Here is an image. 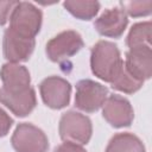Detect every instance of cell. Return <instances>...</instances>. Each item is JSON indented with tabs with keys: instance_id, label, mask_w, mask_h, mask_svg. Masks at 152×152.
Listing matches in <instances>:
<instances>
[{
	"instance_id": "6da1fadb",
	"label": "cell",
	"mask_w": 152,
	"mask_h": 152,
	"mask_svg": "<svg viewBox=\"0 0 152 152\" xmlns=\"http://www.w3.org/2000/svg\"><path fill=\"white\" fill-rule=\"evenodd\" d=\"M122 62L120 51L113 42L99 40L90 51L91 72L104 82H112Z\"/></svg>"
},
{
	"instance_id": "2e32d148",
	"label": "cell",
	"mask_w": 152,
	"mask_h": 152,
	"mask_svg": "<svg viewBox=\"0 0 152 152\" xmlns=\"http://www.w3.org/2000/svg\"><path fill=\"white\" fill-rule=\"evenodd\" d=\"M126 44L131 49L151 48V21H142L134 24L126 38Z\"/></svg>"
},
{
	"instance_id": "30bf717a",
	"label": "cell",
	"mask_w": 152,
	"mask_h": 152,
	"mask_svg": "<svg viewBox=\"0 0 152 152\" xmlns=\"http://www.w3.org/2000/svg\"><path fill=\"white\" fill-rule=\"evenodd\" d=\"M128 25V17L121 7L106 10L94 23V27L103 37L120 38Z\"/></svg>"
},
{
	"instance_id": "e0dca14e",
	"label": "cell",
	"mask_w": 152,
	"mask_h": 152,
	"mask_svg": "<svg viewBox=\"0 0 152 152\" xmlns=\"http://www.w3.org/2000/svg\"><path fill=\"white\" fill-rule=\"evenodd\" d=\"M142 84H144L142 81H140L139 78L133 76L127 70L124 62H122V65H121L120 70L118 71V74L115 75V77L110 82V86H112L113 89H115L118 91H122L125 94L137 93L142 87Z\"/></svg>"
},
{
	"instance_id": "ba28073f",
	"label": "cell",
	"mask_w": 152,
	"mask_h": 152,
	"mask_svg": "<svg viewBox=\"0 0 152 152\" xmlns=\"http://www.w3.org/2000/svg\"><path fill=\"white\" fill-rule=\"evenodd\" d=\"M102 116L115 128L128 127L133 122L134 110L127 99L113 94L106 99L102 106Z\"/></svg>"
},
{
	"instance_id": "8992f818",
	"label": "cell",
	"mask_w": 152,
	"mask_h": 152,
	"mask_svg": "<svg viewBox=\"0 0 152 152\" xmlns=\"http://www.w3.org/2000/svg\"><path fill=\"white\" fill-rule=\"evenodd\" d=\"M84 45L81 34L72 30H66L51 38L45 48L46 56L52 62H62L75 56Z\"/></svg>"
},
{
	"instance_id": "ffe728a7",
	"label": "cell",
	"mask_w": 152,
	"mask_h": 152,
	"mask_svg": "<svg viewBox=\"0 0 152 152\" xmlns=\"http://www.w3.org/2000/svg\"><path fill=\"white\" fill-rule=\"evenodd\" d=\"M13 125V119L0 107V138L7 135Z\"/></svg>"
},
{
	"instance_id": "d6986e66",
	"label": "cell",
	"mask_w": 152,
	"mask_h": 152,
	"mask_svg": "<svg viewBox=\"0 0 152 152\" xmlns=\"http://www.w3.org/2000/svg\"><path fill=\"white\" fill-rule=\"evenodd\" d=\"M18 1H0V26L5 25L10 19L11 12Z\"/></svg>"
},
{
	"instance_id": "277c9868",
	"label": "cell",
	"mask_w": 152,
	"mask_h": 152,
	"mask_svg": "<svg viewBox=\"0 0 152 152\" xmlns=\"http://www.w3.org/2000/svg\"><path fill=\"white\" fill-rule=\"evenodd\" d=\"M11 144L15 152H46L49 150L46 134L37 126L28 122L19 124L15 127Z\"/></svg>"
},
{
	"instance_id": "5b68a950",
	"label": "cell",
	"mask_w": 152,
	"mask_h": 152,
	"mask_svg": "<svg viewBox=\"0 0 152 152\" xmlns=\"http://www.w3.org/2000/svg\"><path fill=\"white\" fill-rule=\"evenodd\" d=\"M108 97V88L99 82L86 78L76 84L75 106L86 112L94 113L99 110Z\"/></svg>"
},
{
	"instance_id": "9a60e30c",
	"label": "cell",
	"mask_w": 152,
	"mask_h": 152,
	"mask_svg": "<svg viewBox=\"0 0 152 152\" xmlns=\"http://www.w3.org/2000/svg\"><path fill=\"white\" fill-rule=\"evenodd\" d=\"M63 6L71 15L81 20L93 19L100 10L99 1L88 0H66L63 2Z\"/></svg>"
},
{
	"instance_id": "ac0fdd59",
	"label": "cell",
	"mask_w": 152,
	"mask_h": 152,
	"mask_svg": "<svg viewBox=\"0 0 152 152\" xmlns=\"http://www.w3.org/2000/svg\"><path fill=\"white\" fill-rule=\"evenodd\" d=\"M121 8L127 15L138 18V17H145L151 13L152 10V1H124L120 4Z\"/></svg>"
},
{
	"instance_id": "3957f363",
	"label": "cell",
	"mask_w": 152,
	"mask_h": 152,
	"mask_svg": "<svg viewBox=\"0 0 152 152\" xmlns=\"http://www.w3.org/2000/svg\"><path fill=\"white\" fill-rule=\"evenodd\" d=\"M58 132L63 141L86 145L91 138L93 125L87 115L76 110H69L62 115Z\"/></svg>"
},
{
	"instance_id": "44dd1931",
	"label": "cell",
	"mask_w": 152,
	"mask_h": 152,
	"mask_svg": "<svg viewBox=\"0 0 152 152\" xmlns=\"http://www.w3.org/2000/svg\"><path fill=\"white\" fill-rule=\"evenodd\" d=\"M53 152H87V151L82 147V145H77V144H74V142L64 141L63 144L57 146Z\"/></svg>"
},
{
	"instance_id": "7c38bea8",
	"label": "cell",
	"mask_w": 152,
	"mask_h": 152,
	"mask_svg": "<svg viewBox=\"0 0 152 152\" xmlns=\"http://www.w3.org/2000/svg\"><path fill=\"white\" fill-rule=\"evenodd\" d=\"M0 102L19 118L28 115L37 104L36 91L32 87L21 93H8L0 89Z\"/></svg>"
},
{
	"instance_id": "4fadbf2b",
	"label": "cell",
	"mask_w": 152,
	"mask_h": 152,
	"mask_svg": "<svg viewBox=\"0 0 152 152\" xmlns=\"http://www.w3.org/2000/svg\"><path fill=\"white\" fill-rule=\"evenodd\" d=\"M124 64L127 68V70L140 81L145 82L146 80L151 78V75H152L151 48L145 46V48L128 50L126 53V59L124 61Z\"/></svg>"
},
{
	"instance_id": "9c48e42d",
	"label": "cell",
	"mask_w": 152,
	"mask_h": 152,
	"mask_svg": "<svg viewBox=\"0 0 152 152\" xmlns=\"http://www.w3.org/2000/svg\"><path fill=\"white\" fill-rule=\"evenodd\" d=\"M34 46V38H27L15 33L11 28H6L2 39V52L7 62L20 63L28 61Z\"/></svg>"
},
{
	"instance_id": "7a4b0ae2",
	"label": "cell",
	"mask_w": 152,
	"mask_h": 152,
	"mask_svg": "<svg viewBox=\"0 0 152 152\" xmlns=\"http://www.w3.org/2000/svg\"><path fill=\"white\" fill-rule=\"evenodd\" d=\"M42 11L31 2L18 1L10 15V27L15 33L34 38L42 27Z\"/></svg>"
},
{
	"instance_id": "5bb4252c",
	"label": "cell",
	"mask_w": 152,
	"mask_h": 152,
	"mask_svg": "<svg viewBox=\"0 0 152 152\" xmlns=\"http://www.w3.org/2000/svg\"><path fill=\"white\" fill-rule=\"evenodd\" d=\"M104 152H146L142 141L133 133L115 134L108 142Z\"/></svg>"
},
{
	"instance_id": "52a82bcc",
	"label": "cell",
	"mask_w": 152,
	"mask_h": 152,
	"mask_svg": "<svg viewBox=\"0 0 152 152\" xmlns=\"http://www.w3.org/2000/svg\"><path fill=\"white\" fill-rule=\"evenodd\" d=\"M43 102L52 109H62L70 102L71 84L63 77L49 76L39 84Z\"/></svg>"
},
{
	"instance_id": "8fae6325",
	"label": "cell",
	"mask_w": 152,
	"mask_h": 152,
	"mask_svg": "<svg viewBox=\"0 0 152 152\" xmlns=\"http://www.w3.org/2000/svg\"><path fill=\"white\" fill-rule=\"evenodd\" d=\"M2 89L8 93H21L31 86V76L26 66L19 63H5L0 69Z\"/></svg>"
}]
</instances>
